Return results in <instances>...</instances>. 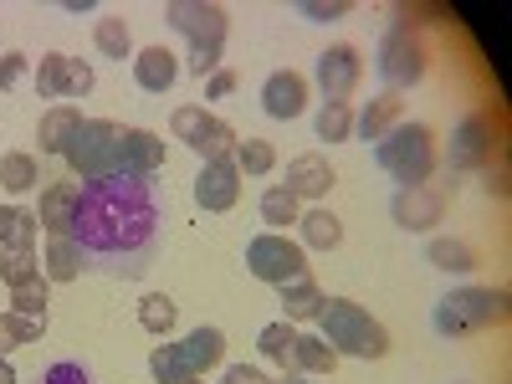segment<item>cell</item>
<instances>
[{
	"label": "cell",
	"mask_w": 512,
	"mask_h": 384,
	"mask_svg": "<svg viewBox=\"0 0 512 384\" xmlns=\"http://www.w3.org/2000/svg\"><path fill=\"white\" fill-rule=\"evenodd\" d=\"M67 236L82 246L88 267H103L108 277H144L159 251V200L149 180L103 175L82 185Z\"/></svg>",
	"instance_id": "cell-1"
},
{
	"label": "cell",
	"mask_w": 512,
	"mask_h": 384,
	"mask_svg": "<svg viewBox=\"0 0 512 384\" xmlns=\"http://www.w3.org/2000/svg\"><path fill=\"white\" fill-rule=\"evenodd\" d=\"M318 328H323V344L338 354V359H384L390 354V333H384L379 318H369L359 303L349 297H323L318 308Z\"/></svg>",
	"instance_id": "cell-2"
},
{
	"label": "cell",
	"mask_w": 512,
	"mask_h": 384,
	"mask_svg": "<svg viewBox=\"0 0 512 384\" xmlns=\"http://www.w3.org/2000/svg\"><path fill=\"white\" fill-rule=\"evenodd\" d=\"M436 134L425 123H395L390 134L374 144V164L390 175L400 190H415V185H431L436 175Z\"/></svg>",
	"instance_id": "cell-3"
},
{
	"label": "cell",
	"mask_w": 512,
	"mask_h": 384,
	"mask_svg": "<svg viewBox=\"0 0 512 384\" xmlns=\"http://www.w3.org/2000/svg\"><path fill=\"white\" fill-rule=\"evenodd\" d=\"M164 21L175 26L185 41H190V72L195 77H210L221 72V52H226V6H205V0H175V6H164Z\"/></svg>",
	"instance_id": "cell-4"
},
{
	"label": "cell",
	"mask_w": 512,
	"mask_h": 384,
	"mask_svg": "<svg viewBox=\"0 0 512 384\" xmlns=\"http://www.w3.org/2000/svg\"><path fill=\"white\" fill-rule=\"evenodd\" d=\"M431 323L441 338H472L482 328H497L507 323V292L502 287H451L436 303Z\"/></svg>",
	"instance_id": "cell-5"
},
{
	"label": "cell",
	"mask_w": 512,
	"mask_h": 384,
	"mask_svg": "<svg viewBox=\"0 0 512 384\" xmlns=\"http://www.w3.org/2000/svg\"><path fill=\"white\" fill-rule=\"evenodd\" d=\"M118 139H123V123H113V118H82L77 139L62 154L67 169H72V180L93 185L103 175H118Z\"/></svg>",
	"instance_id": "cell-6"
},
{
	"label": "cell",
	"mask_w": 512,
	"mask_h": 384,
	"mask_svg": "<svg viewBox=\"0 0 512 384\" xmlns=\"http://www.w3.org/2000/svg\"><path fill=\"white\" fill-rule=\"evenodd\" d=\"M246 272L256 282L287 287L297 277H308V251H303V241H292L282 231H262V236L246 241Z\"/></svg>",
	"instance_id": "cell-7"
},
{
	"label": "cell",
	"mask_w": 512,
	"mask_h": 384,
	"mask_svg": "<svg viewBox=\"0 0 512 384\" xmlns=\"http://www.w3.org/2000/svg\"><path fill=\"white\" fill-rule=\"evenodd\" d=\"M379 77H384V93H400V88H415V82L425 77V47L420 36L410 31V21H395L390 31L379 36V57H374Z\"/></svg>",
	"instance_id": "cell-8"
},
{
	"label": "cell",
	"mask_w": 512,
	"mask_h": 384,
	"mask_svg": "<svg viewBox=\"0 0 512 384\" xmlns=\"http://www.w3.org/2000/svg\"><path fill=\"white\" fill-rule=\"evenodd\" d=\"M169 134H175L190 154H200V164L231 159V149H236V128L226 118H216V113H205V108H175Z\"/></svg>",
	"instance_id": "cell-9"
},
{
	"label": "cell",
	"mask_w": 512,
	"mask_h": 384,
	"mask_svg": "<svg viewBox=\"0 0 512 384\" xmlns=\"http://www.w3.org/2000/svg\"><path fill=\"white\" fill-rule=\"evenodd\" d=\"M492 149H497V123L492 113H466L456 128H451V139H446V169H487L492 164Z\"/></svg>",
	"instance_id": "cell-10"
},
{
	"label": "cell",
	"mask_w": 512,
	"mask_h": 384,
	"mask_svg": "<svg viewBox=\"0 0 512 384\" xmlns=\"http://www.w3.org/2000/svg\"><path fill=\"white\" fill-rule=\"evenodd\" d=\"M313 77H318V93H323V103H349V93L359 88V77H364V57H359V47H349V41H338V47L318 52Z\"/></svg>",
	"instance_id": "cell-11"
},
{
	"label": "cell",
	"mask_w": 512,
	"mask_h": 384,
	"mask_svg": "<svg viewBox=\"0 0 512 384\" xmlns=\"http://www.w3.org/2000/svg\"><path fill=\"white\" fill-rule=\"evenodd\" d=\"M390 221L410 236L420 231H436L446 221V190L441 185H415V190H395L390 200Z\"/></svg>",
	"instance_id": "cell-12"
},
{
	"label": "cell",
	"mask_w": 512,
	"mask_h": 384,
	"mask_svg": "<svg viewBox=\"0 0 512 384\" xmlns=\"http://www.w3.org/2000/svg\"><path fill=\"white\" fill-rule=\"evenodd\" d=\"M236 200H241V169H236V159L200 164V175H195V205L210 210V216H221V210H231Z\"/></svg>",
	"instance_id": "cell-13"
},
{
	"label": "cell",
	"mask_w": 512,
	"mask_h": 384,
	"mask_svg": "<svg viewBox=\"0 0 512 384\" xmlns=\"http://www.w3.org/2000/svg\"><path fill=\"white\" fill-rule=\"evenodd\" d=\"M262 108H267V118H277V123L303 118V108H308V77L292 72V67H277V72L262 82Z\"/></svg>",
	"instance_id": "cell-14"
},
{
	"label": "cell",
	"mask_w": 512,
	"mask_h": 384,
	"mask_svg": "<svg viewBox=\"0 0 512 384\" xmlns=\"http://www.w3.org/2000/svg\"><path fill=\"white\" fill-rule=\"evenodd\" d=\"M154 169H164V139L154 134V128H123V139H118V175L149 180Z\"/></svg>",
	"instance_id": "cell-15"
},
{
	"label": "cell",
	"mask_w": 512,
	"mask_h": 384,
	"mask_svg": "<svg viewBox=\"0 0 512 384\" xmlns=\"http://www.w3.org/2000/svg\"><path fill=\"white\" fill-rule=\"evenodd\" d=\"M333 164L323 159V154H297V159H287V195H297V200H323L328 190H333Z\"/></svg>",
	"instance_id": "cell-16"
},
{
	"label": "cell",
	"mask_w": 512,
	"mask_h": 384,
	"mask_svg": "<svg viewBox=\"0 0 512 384\" xmlns=\"http://www.w3.org/2000/svg\"><path fill=\"white\" fill-rule=\"evenodd\" d=\"M395 123H405V98H400V93H379V98H369V103L354 113V134H359L364 144H379Z\"/></svg>",
	"instance_id": "cell-17"
},
{
	"label": "cell",
	"mask_w": 512,
	"mask_h": 384,
	"mask_svg": "<svg viewBox=\"0 0 512 384\" xmlns=\"http://www.w3.org/2000/svg\"><path fill=\"white\" fill-rule=\"evenodd\" d=\"M134 82L144 93H169L180 82V57L169 52V47H144L134 52Z\"/></svg>",
	"instance_id": "cell-18"
},
{
	"label": "cell",
	"mask_w": 512,
	"mask_h": 384,
	"mask_svg": "<svg viewBox=\"0 0 512 384\" xmlns=\"http://www.w3.org/2000/svg\"><path fill=\"white\" fill-rule=\"evenodd\" d=\"M180 354H185L190 374L205 379L210 369L226 359V333H221V328H210V323H200V328H190V333L180 338Z\"/></svg>",
	"instance_id": "cell-19"
},
{
	"label": "cell",
	"mask_w": 512,
	"mask_h": 384,
	"mask_svg": "<svg viewBox=\"0 0 512 384\" xmlns=\"http://www.w3.org/2000/svg\"><path fill=\"white\" fill-rule=\"evenodd\" d=\"M77 195H82V185H77V180H57V185H47V190H41V210H36L41 231L67 236V231H72V210H77Z\"/></svg>",
	"instance_id": "cell-20"
},
{
	"label": "cell",
	"mask_w": 512,
	"mask_h": 384,
	"mask_svg": "<svg viewBox=\"0 0 512 384\" xmlns=\"http://www.w3.org/2000/svg\"><path fill=\"white\" fill-rule=\"evenodd\" d=\"M82 272H88V256H82V246L72 236H52L47 251H41V277L47 282H77Z\"/></svg>",
	"instance_id": "cell-21"
},
{
	"label": "cell",
	"mask_w": 512,
	"mask_h": 384,
	"mask_svg": "<svg viewBox=\"0 0 512 384\" xmlns=\"http://www.w3.org/2000/svg\"><path fill=\"white\" fill-rule=\"evenodd\" d=\"M77 128H82V113L72 103H57L41 113L36 123V139H41V154H67V144L77 139Z\"/></svg>",
	"instance_id": "cell-22"
},
{
	"label": "cell",
	"mask_w": 512,
	"mask_h": 384,
	"mask_svg": "<svg viewBox=\"0 0 512 384\" xmlns=\"http://www.w3.org/2000/svg\"><path fill=\"white\" fill-rule=\"evenodd\" d=\"M297 226H303V251H333L338 241H344V221H338L328 205L303 210V216H297Z\"/></svg>",
	"instance_id": "cell-23"
},
{
	"label": "cell",
	"mask_w": 512,
	"mask_h": 384,
	"mask_svg": "<svg viewBox=\"0 0 512 384\" xmlns=\"http://www.w3.org/2000/svg\"><path fill=\"white\" fill-rule=\"evenodd\" d=\"M425 262H431L436 272L466 277V272L477 267V246H472V241H456V236H436L431 246H425Z\"/></svg>",
	"instance_id": "cell-24"
},
{
	"label": "cell",
	"mask_w": 512,
	"mask_h": 384,
	"mask_svg": "<svg viewBox=\"0 0 512 384\" xmlns=\"http://www.w3.org/2000/svg\"><path fill=\"white\" fill-rule=\"evenodd\" d=\"M277 292H282L287 323H308V318H318V308H323V287L313 282V272L297 277V282H287V287H277Z\"/></svg>",
	"instance_id": "cell-25"
},
{
	"label": "cell",
	"mask_w": 512,
	"mask_h": 384,
	"mask_svg": "<svg viewBox=\"0 0 512 384\" xmlns=\"http://www.w3.org/2000/svg\"><path fill=\"white\" fill-rule=\"evenodd\" d=\"M338 354L323 344V333H297L292 344V374H333Z\"/></svg>",
	"instance_id": "cell-26"
},
{
	"label": "cell",
	"mask_w": 512,
	"mask_h": 384,
	"mask_svg": "<svg viewBox=\"0 0 512 384\" xmlns=\"http://www.w3.org/2000/svg\"><path fill=\"white\" fill-rule=\"evenodd\" d=\"M36 210H21V205H0V246H26L36 251Z\"/></svg>",
	"instance_id": "cell-27"
},
{
	"label": "cell",
	"mask_w": 512,
	"mask_h": 384,
	"mask_svg": "<svg viewBox=\"0 0 512 384\" xmlns=\"http://www.w3.org/2000/svg\"><path fill=\"white\" fill-rule=\"evenodd\" d=\"M36 93L41 98H72V57L62 52H47L36 67Z\"/></svg>",
	"instance_id": "cell-28"
},
{
	"label": "cell",
	"mask_w": 512,
	"mask_h": 384,
	"mask_svg": "<svg viewBox=\"0 0 512 384\" xmlns=\"http://www.w3.org/2000/svg\"><path fill=\"white\" fill-rule=\"evenodd\" d=\"M0 185H6L11 195H26V190H36L41 185V164H36V154H0Z\"/></svg>",
	"instance_id": "cell-29"
},
{
	"label": "cell",
	"mask_w": 512,
	"mask_h": 384,
	"mask_svg": "<svg viewBox=\"0 0 512 384\" xmlns=\"http://www.w3.org/2000/svg\"><path fill=\"white\" fill-rule=\"evenodd\" d=\"M313 134L328 139V144L354 139V108H349V103H323V108L313 113Z\"/></svg>",
	"instance_id": "cell-30"
},
{
	"label": "cell",
	"mask_w": 512,
	"mask_h": 384,
	"mask_svg": "<svg viewBox=\"0 0 512 384\" xmlns=\"http://www.w3.org/2000/svg\"><path fill=\"white\" fill-rule=\"evenodd\" d=\"M41 277V256L26 251V246H0V282L6 287H21V282H36Z\"/></svg>",
	"instance_id": "cell-31"
},
{
	"label": "cell",
	"mask_w": 512,
	"mask_h": 384,
	"mask_svg": "<svg viewBox=\"0 0 512 384\" xmlns=\"http://www.w3.org/2000/svg\"><path fill=\"white\" fill-rule=\"evenodd\" d=\"M93 41H98V52L113 57V62L134 57V36H128V21H123V16H103V21L93 26Z\"/></svg>",
	"instance_id": "cell-32"
},
{
	"label": "cell",
	"mask_w": 512,
	"mask_h": 384,
	"mask_svg": "<svg viewBox=\"0 0 512 384\" xmlns=\"http://www.w3.org/2000/svg\"><path fill=\"white\" fill-rule=\"evenodd\" d=\"M292 344H297V328L282 318V323H267L262 333H256V349H262V359H272V364H282V369H292Z\"/></svg>",
	"instance_id": "cell-33"
},
{
	"label": "cell",
	"mask_w": 512,
	"mask_h": 384,
	"mask_svg": "<svg viewBox=\"0 0 512 384\" xmlns=\"http://www.w3.org/2000/svg\"><path fill=\"white\" fill-rule=\"evenodd\" d=\"M231 159H236V169H241V175H272L277 149H272L267 139H236Z\"/></svg>",
	"instance_id": "cell-34"
},
{
	"label": "cell",
	"mask_w": 512,
	"mask_h": 384,
	"mask_svg": "<svg viewBox=\"0 0 512 384\" xmlns=\"http://www.w3.org/2000/svg\"><path fill=\"white\" fill-rule=\"evenodd\" d=\"M149 374H154V384H185V379H195L185 354H180V344H159L149 354Z\"/></svg>",
	"instance_id": "cell-35"
},
{
	"label": "cell",
	"mask_w": 512,
	"mask_h": 384,
	"mask_svg": "<svg viewBox=\"0 0 512 384\" xmlns=\"http://www.w3.org/2000/svg\"><path fill=\"white\" fill-rule=\"evenodd\" d=\"M41 328H47V323L21 318V313H0V359H6L11 349H21V344H36Z\"/></svg>",
	"instance_id": "cell-36"
},
{
	"label": "cell",
	"mask_w": 512,
	"mask_h": 384,
	"mask_svg": "<svg viewBox=\"0 0 512 384\" xmlns=\"http://www.w3.org/2000/svg\"><path fill=\"white\" fill-rule=\"evenodd\" d=\"M297 205H303V200H297V195H287L282 185H272L267 195H262V221L272 226V231H287L297 216H303V210H297Z\"/></svg>",
	"instance_id": "cell-37"
},
{
	"label": "cell",
	"mask_w": 512,
	"mask_h": 384,
	"mask_svg": "<svg viewBox=\"0 0 512 384\" xmlns=\"http://www.w3.org/2000/svg\"><path fill=\"white\" fill-rule=\"evenodd\" d=\"M11 313H21V318H36V323H47V277H36V282H21V287H11Z\"/></svg>",
	"instance_id": "cell-38"
},
{
	"label": "cell",
	"mask_w": 512,
	"mask_h": 384,
	"mask_svg": "<svg viewBox=\"0 0 512 384\" xmlns=\"http://www.w3.org/2000/svg\"><path fill=\"white\" fill-rule=\"evenodd\" d=\"M175 318H180V308H175V303H169V297H164V292H149V297H144V303H139V323H144L149 333H159V338H164L169 328H175Z\"/></svg>",
	"instance_id": "cell-39"
},
{
	"label": "cell",
	"mask_w": 512,
	"mask_h": 384,
	"mask_svg": "<svg viewBox=\"0 0 512 384\" xmlns=\"http://www.w3.org/2000/svg\"><path fill=\"white\" fill-rule=\"evenodd\" d=\"M26 67H31V57H26V52H6V57H0V93H11L16 82L26 77Z\"/></svg>",
	"instance_id": "cell-40"
},
{
	"label": "cell",
	"mask_w": 512,
	"mask_h": 384,
	"mask_svg": "<svg viewBox=\"0 0 512 384\" xmlns=\"http://www.w3.org/2000/svg\"><path fill=\"white\" fill-rule=\"evenodd\" d=\"M41 384H93V374L82 364H52L47 374H41Z\"/></svg>",
	"instance_id": "cell-41"
},
{
	"label": "cell",
	"mask_w": 512,
	"mask_h": 384,
	"mask_svg": "<svg viewBox=\"0 0 512 384\" xmlns=\"http://www.w3.org/2000/svg\"><path fill=\"white\" fill-rule=\"evenodd\" d=\"M303 16L308 21H338V16H349V0H303Z\"/></svg>",
	"instance_id": "cell-42"
},
{
	"label": "cell",
	"mask_w": 512,
	"mask_h": 384,
	"mask_svg": "<svg viewBox=\"0 0 512 384\" xmlns=\"http://www.w3.org/2000/svg\"><path fill=\"white\" fill-rule=\"evenodd\" d=\"M231 93H236V72L221 67V72H210V77H205V98H231Z\"/></svg>",
	"instance_id": "cell-43"
},
{
	"label": "cell",
	"mask_w": 512,
	"mask_h": 384,
	"mask_svg": "<svg viewBox=\"0 0 512 384\" xmlns=\"http://www.w3.org/2000/svg\"><path fill=\"white\" fill-rule=\"evenodd\" d=\"M221 384H272V379H267L262 369H256V364H231Z\"/></svg>",
	"instance_id": "cell-44"
},
{
	"label": "cell",
	"mask_w": 512,
	"mask_h": 384,
	"mask_svg": "<svg viewBox=\"0 0 512 384\" xmlns=\"http://www.w3.org/2000/svg\"><path fill=\"white\" fill-rule=\"evenodd\" d=\"M93 82H98V77H93V67L72 57V98H88V93H93Z\"/></svg>",
	"instance_id": "cell-45"
},
{
	"label": "cell",
	"mask_w": 512,
	"mask_h": 384,
	"mask_svg": "<svg viewBox=\"0 0 512 384\" xmlns=\"http://www.w3.org/2000/svg\"><path fill=\"white\" fill-rule=\"evenodd\" d=\"M272 384H308V374H292V369H282V379H272Z\"/></svg>",
	"instance_id": "cell-46"
},
{
	"label": "cell",
	"mask_w": 512,
	"mask_h": 384,
	"mask_svg": "<svg viewBox=\"0 0 512 384\" xmlns=\"http://www.w3.org/2000/svg\"><path fill=\"white\" fill-rule=\"evenodd\" d=\"M0 384H16V369H11V359H0Z\"/></svg>",
	"instance_id": "cell-47"
},
{
	"label": "cell",
	"mask_w": 512,
	"mask_h": 384,
	"mask_svg": "<svg viewBox=\"0 0 512 384\" xmlns=\"http://www.w3.org/2000/svg\"><path fill=\"white\" fill-rule=\"evenodd\" d=\"M185 384H205V379H185Z\"/></svg>",
	"instance_id": "cell-48"
}]
</instances>
